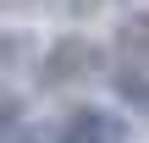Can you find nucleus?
Instances as JSON below:
<instances>
[{"instance_id": "obj_1", "label": "nucleus", "mask_w": 149, "mask_h": 143, "mask_svg": "<svg viewBox=\"0 0 149 143\" xmlns=\"http://www.w3.org/2000/svg\"><path fill=\"white\" fill-rule=\"evenodd\" d=\"M122 55H127V72H133V77H122V88L149 105V11L122 22Z\"/></svg>"}, {"instance_id": "obj_2", "label": "nucleus", "mask_w": 149, "mask_h": 143, "mask_svg": "<svg viewBox=\"0 0 149 143\" xmlns=\"http://www.w3.org/2000/svg\"><path fill=\"white\" fill-rule=\"evenodd\" d=\"M55 143H122V121L111 110H77Z\"/></svg>"}, {"instance_id": "obj_3", "label": "nucleus", "mask_w": 149, "mask_h": 143, "mask_svg": "<svg viewBox=\"0 0 149 143\" xmlns=\"http://www.w3.org/2000/svg\"><path fill=\"white\" fill-rule=\"evenodd\" d=\"M11 132H17V99L0 94V138H11Z\"/></svg>"}]
</instances>
